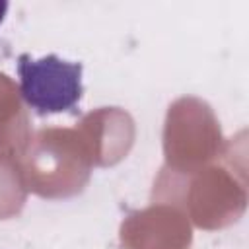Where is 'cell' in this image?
<instances>
[{
  "label": "cell",
  "mask_w": 249,
  "mask_h": 249,
  "mask_svg": "<svg viewBox=\"0 0 249 249\" xmlns=\"http://www.w3.org/2000/svg\"><path fill=\"white\" fill-rule=\"evenodd\" d=\"M6 12H8V2H0V23L6 18Z\"/></svg>",
  "instance_id": "2"
},
{
  "label": "cell",
  "mask_w": 249,
  "mask_h": 249,
  "mask_svg": "<svg viewBox=\"0 0 249 249\" xmlns=\"http://www.w3.org/2000/svg\"><path fill=\"white\" fill-rule=\"evenodd\" d=\"M16 68L21 99L37 115H58L78 107L84 95L82 62L60 58L54 53L41 58L21 53Z\"/></svg>",
  "instance_id": "1"
}]
</instances>
